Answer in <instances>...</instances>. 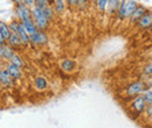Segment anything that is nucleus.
<instances>
[{"mask_svg": "<svg viewBox=\"0 0 152 128\" xmlns=\"http://www.w3.org/2000/svg\"><path fill=\"white\" fill-rule=\"evenodd\" d=\"M146 90H148V85H146L145 80H134V82H131L130 84L126 85L124 92H125L126 98L132 99L136 95L144 93Z\"/></svg>", "mask_w": 152, "mask_h": 128, "instance_id": "1", "label": "nucleus"}, {"mask_svg": "<svg viewBox=\"0 0 152 128\" xmlns=\"http://www.w3.org/2000/svg\"><path fill=\"white\" fill-rule=\"evenodd\" d=\"M146 105L148 104H146V101L143 97V93H142V94H138V95H136L134 98L131 99V101L129 104V107H130V111H131L132 114L137 115V116H140V115L144 114Z\"/></svg>", "mask_w": 152, "mask_h": 128, "instance_id": "2", "label": "nucleus"}, {"mask_svg": "<svg viewBox=\"0 0 152 128\" xmlns=\"http://www.w3.org/2000/svg\"><path fill=\"white\" fill-rule=\"evenodd\" d=\"M32 19H33V21L35 22L37 27L40 30H45L49 26V21L45 17L42 8H39L37 6H34L32 8Z\"/></svg>", "mask_w": 152, "mask_h": 128, "instance_id": "3", "label": "nucleus"}, {"mask_svg": "<svg viewBox=\"0 0 152 128\" xmlns=\"http://www.w3.org/2000/svg\"><path fill=\"white\" fill-rule=\"evenodd\" d=\"M136 27L140 30H149L152 28V11H146V13L139 19L136 23Z\"/></svg>", "mask_w": 152, "mask_h": 128, "instance_id": "4", "label": "nucleus"}, {"mask_svg": "<svg viewBox=\"0 0 152 128\" xmlns=\"http://www.w3.org/2000/svg\"><path fill=\"white\" fill-rule=\"evenodd\" d=\"M15 13H17L18 20H20V21L27 20V19H32V8H29L25 4L15 5Z\"/></svg>", "mask_w": 152, "mask_h": 128, "instance_id": "5", "label": "nucleus"}, {"mask_svg": "<svg viewBox=\"0 0 152 128\" xmlns=\"http://www.w3.org/2000/svg\"><path fill=\"white\" fill-rule=\"evenodd\" d=\"M12 33H13V32H12ZM14 33L20 37V40H21L23 47H27V46L31 43V36H29V34L27 33V30H26V28H25V26H23V23H22L21 21L19 22L18 28H17V30H15Z\"/></svg>", "mask_w": 152, "mask_h": 128, "instance_id": "6", "label": "nucleus"}, {"mask_svg": "<svg viewBox=\"0 0 152 128\" xmlns=\"http://www.w3.org/2000/svg\"><path fill=\"white\" fill-rule=\"evenodd\" d=\"M146 11H148L146 6H144V5H142V4H138L137 8L134 9V12L131 14V17L128 19V20L130 21V23H131V25H134V26H136V23L139 21V19L142 18V17L146 13Z\"/></svg>", "mask_w": 152, "mask_h": 128, "instance_id": "7", "label": "nucleus"}, {"mask_svg": "<svg viewBox=\"0 0 152 128\" xmlns=\"http://www.w3.org/2000/svg\"><path fill=\"white\" fill-rule=\"evenodd\" d=\"M48 42V36L46 35V33L43 30H40L39 29L38 32L31 36V43H33L34 46H45L47 44Z\"/></svg>", "mask_w": 152, "mask_h": 128, "instance_id": "8", "label": "nucleus"}, {"mask_svg": "<svg viewBox=\"0 0 152 128\" xmlns=\"http://www.w3.org/2000/svg\"><path fill=\"white\" fill-rule=\"evenodd\" d=\"M13 82H14V79L10 74L8 70L6 68H1V70H0V84L4 86H12Z\"/></svg>", "mask_w": 152, "mask_h": 128, "instance_id": "9", "label": "nucleus"}, {"mask_svg": "<svg viewBox=\"0 0 152 128\" xmlns=\"http://www.w3.org/2000/svg\"><path fill=\"white\" fill-rule=\"evenodd\" d=\"M5 68L8 70L10 74L12 76V78H13L14 80H21V78H22V72H21V69H20L19 67H17L15 64L8 62Z\"/></svg>", "mask_w": 152, "mask_h": 128, "instance_id": "10", "label": "nucleus"}, {"mask_svg": "<svg viewBox=\"0 0 152 128\" xmlns=\"http://www.w3.org/2000/svg\"><path fill=\"white\" fill-rule=\"evenodd\" d=\"M76 65H77V63H76L74 59H70V58H64L60 63V67H61V69L64 72H72V71H74L76 69Z\"/></svg>", "mask_w": 152, "mask_h": 128, "instance_id": "11", "label": "nucleus"}, {"mask_svg": "<svg viewBox=\"0 0 152 128\" xmlns=\"http://www.w3.org/2000/svg\"><path fill=\"white\" fill-rule=\"evenodd\" d=\"M34 88L38 91H45L48 89V80L43 76H37L34 78Z\"/></svg>", "mask_w": 152, "mask_h": 128, "instance_id": "12", "label": "nucleus"}, {"mask_svg": "<svg viewBox=\"0 0 152 128\" xmlns=\"http://www.w3.org/2000/svg\"><path fill=\"white\" fill-rule=\"evenodd\" d=\"M121 1L122 0H109L108 1V5H107V9H105V13L110 17L113 15H116L117 13V9L121 5Z\"/></svg>", "mask_w": 152, "mask_h": 128, "instance_id": "13", "label": "nucleus"}, {"mask_svg": "<svg viewBox=\"0 0 152 128\" xmlns=\"http://www.w3.org/2000/svg\"><path fill=\"white\" fill-rule=\"evenodd\" d=\"M21 22L23 23V26H25L27 33L29 34V36L34 35V34L39 30V28L37 27L35 22L33 21V19H27V20H23V21H21Z\"/></svg>", "mask_w": 152, "mask_h": 128, "instance_id": "14", "label": "nucleus"}, {"mask_svg": "<svg viewBox=\"0 0 152 128\" xmlns=\"http://www.w3.org/2000/svg\"><path fill=\"white\" fill-rule=\"evenodd\" d=\"M7 43H8L11 47H13V48L23 47V46H22V42H21V40H20V37L18 36L15 33H12V32H11V35L7 38Z\"/></svg>", "mask_w": 152, "mask_h": 128, "instance_id": "15", "label": "nucleus"}, {"mask_svg": "<svg viewBox=\"0 0 152 128\" xmlns=\"http://www.w3.org/2000/svg\"><path fill=\"white\" fill-rule=\"evenodd\" d=\"M125 4H126V0H122L121 1V5L117 9V13H116V18L118 19V21H124L126 20V12H125Z\"/></svg>", "mask_w": 152, "mask_h": 128, "instance_id": "16", "label": "nucleus"}, {"mask_svg": "<svg viewBox=\"0 0 152 128\" xmlns=\"http://www.w3.org/2000/svg\"><path fill=\"white\" fill-rule=\"evenodd\" d=\"M138 6V2L136 0H126V4H125V12H126V20L131 17L134 9L137 8Z\"/></svg>", "mask_w": 152, "mask_h": 128, "instance_id": "17", "label": "nucleus"}, {"mask_svg": "<svg viewBox=\"0 0 152 128\" xmlns=\"http://www.w3.org/2000/svg\"><path fill=\"white\" fill-rule=\"evenodd\" d=\"M53 7L55 9V13H57V14L63 13L66 11V8H67L66 0H54L53 1Z\"/></svg>", "mask_w": 152, "mask_h": 128, "instance_id": "18", "label": "nucleus"}, {"mask_svg": "<svg viewBox=\"0 0 152 128\" xmlns=\"http://www.w3.org/2000/svg\"><path fill=\"white\" fill-rule=\"evenodd\" d=\"M15 53H14V48L13 47H11L8 43H6V44H4V59H6L7 62L13 57Z\"/></svg>", "mask_w": 152, "mask_h": 128, "instance_id": "19", "label": "nucleus"}, {"mask_svg": "<svg viewBox=\"0 0 152 128\" xmlns=\"http://www.w3.org/2000/svg\"><path fill=\"white\" fill-rule=\"evenodd\" d=\"M42 11H43V14H45V17H46V19H47L48 21H52V20L54 19L55 9H54L53 5H47L45 8H42Z\"/></svg>", "mask_w": 152, "mask_h": 128, "instance_id": "20", "label": "nucleus"}, {"mask_svg": "<svg viewBox=\"0 0 152 128\" xmlns=\"http://www.w3.org/2000/svg\"><path fill=\"white\" fill-rule=\"evenodd\" d=\"M0 32L2 33V35L8 38V36L11 35V29H10V25H7L4 21H0Z\"/></svg>", "mask_w": 152, "mask_h": 128, "instance_id": "21", "label": "nucleus"}, {"mask_svg": "<svg viewBox=\"0 0 152 128\" xmlns=\"http://www.w3.org/2000/svg\"><path fill=\"white\" fill-rule=\"evenodd\" d=\"M8 62H11V63L15 64V65H17V67H19V68H22V67L25 65V62H23V59L21 58V56L17 55V54H14L13 57H12Z\"/></svg>", "mask_w": 152, "mask_h": 128, "instance_id": "22", "label": "nucleus"}, {"mask_svg": "<svg viewBox=\"0 0 152 128\" xmlns=\"http://www.w3.org/2000/svg\"><path fill=\"white\" fill-rule=\"evenodd\" d=\"M108 1H109V0H97V4H96V6H97V8H98V11H99V12H102V13H105V9H107V5H108Z\"/></svg>", "mask_w": 152, "mask_h": 128, "instance_id": "23", "label": "nucleus"}, {"mask_svg": "<svg viewBox=\"0 0 152 128\" xmlns=\"http://www.w3.org/2000/svg\"><path fill=\"white\" fill-rule=\"evenodd\" d=\"M54 0H35V6L39 8H45L47 5H53Z\"/></svg>", "mask_w": 152, "mask_h": 128, "instance_id": "24", "label": "nucleus"}, {"mask_svg": "<svg viewBox=\"0 0 152 128\" xmlns=\"http://www.w3.org/2000/svg\"><path fill=\"white\" fill-rule=\"evenodd\" d=\"M143 73L145 77L148 76H152V61H150L149 63H146L143 68Z\"/></svg>", "mask_w": 152, "mask_h": 128, "instance_id": "25", "label": "nucleus"}, {"mask_svg": "<svg viewBox=\"0 0 152 128\" xmlns=\"http://www.w3.org/2000/svg\"><path fill=\"white\" fill-rule=\"evenodd\" d=\"M143 97H144V99H145L148 105H152V90L148 89L146 91L143 93Z\"/></svg>", "mask_w": 152, "mask_h": 128, "instance_id": "26", "label": "nucleus"}, {"mask_svg": "<svg viewBox=\"0 0 152 128\" xmlns=\"http://www.w3.org/2000/svg\"><path fill=\"white\" fill-rule=\"evenodd\" d=\"M88 5H89V0H78V2H77V9L84 11V9L88 8Z\"/></svg>", "mask_w": 152, "mask_h": 128, "instance_id": "27", "label": "nucleus"}, {"mask_svg": "<svg viewBox=\"0 0 152 128\" xmlns=\"http://www.w3.org/2000/svg\"><path fill=\"white\" fill-rule=\"evenodd\" d=\"M77 2L78 0H66V4L69 8H77Z\"/></svg>", "mask_w": 152, "mask_h": 128, "instance_id": "28", "label": "nucleus"}, {"mask_svg": "<svg viewBox=\"0 0 152 128\" xmlns=\"http://www.w3.org/2000/svg\"><path fill=\"white\" fill-rule=\"evenodd\" d=\"M144 114L148 116V118H152V105H146V108Z\"/></svg>", "mask_w": 152, "mask_h": 128, "instance_id": "29", "label": "nucleus"}, {"mask_svg": "<svg viewBox=\"0 0 152 128\" xmlns=\"http://www.w3.org/2000/svg\"><path fill=\"white\" fill-rule=\"evenodd\" d=\"M23 4L29 8H33L35 6V0H23Z\"/></svg>", "mask_w": 152, "mask_h": 128, "instance_id": "30", "label": "nucleus"}, {"mask_svg": "<svg viewBox=\"0 0 152 128\" xmlns=\"http://www.w3.org/2000/svg\"><path fill=\"white\" fill-rule=\"evenodd\" d=\"M144 80H145V83H146V85H148V89L152 90V76H148Z\"/></svg>", "mask_w": 152, "mask_h": 128, "instance_id": "31", "label": "nucleus"}, {"mask_svg": "<svg viewBox=\"0 0 152 128\" xmlns=\"http://www.w3.org/2000/svg\"><path fill=\"white\" fill-rule=\"evenodd\" d=\"M7 43V38L2 35V33L0 32V44H6Z\"/></svg>", "mask_w": 152, "mask_h": 128, "instance_id": "32", "label": "nucleus"}, {"mask_svg": "<svg viewBox=\"0 0 152 128\" xmlns=\"http://www.w3.org/2000/svg\"><path fill=\"white\" fill-rule=\"evenodd\" d=\"M0 57H4V44H0Z\"/></svg>", "mask_w": 152, "mask_h": 128, "instance_id": "33", "label": "nucleus"}, {"mask_svg": "<svg viewBox=\"0 0 152 128\" xmlns=\"http://www.w3.org/2000/svg\"><path fill=\"white\" fill-rule=\"evenodd\" d=\"M15 5H18V4H23V0H12Z\"/></svg>", "mask_w": 152, "mask_h": 128, "instance_id": "34", "label": "nucleus"}, {"mask_svg": "<svg viewBox=\"0 0 152 128\" xmlns=\"http://www.w3.org/2000/svg\"><path fill=\"white\" fill-rule=\"evenodd\" d=\"M90 1H91V2H94L95 5H96V4H97V0H90Z\"/></svg>", "mask_w": 152, "mask_h": 128, "instance_id": "35", "label": "nucleus"}, {"mask_svg": "<svg viewBox=\"0 0 152 128\" xmlns=\"http://www.w3.org/2000/svg\"><path fill=\"white\" fill-rule=\"evenodd\" d=\"M2 67V61H1V57H0V68Z\"/></svg>", "mask_w": 152, "mask_h": 128, "instance_id": "36", "label": "nucleus"}, {"mask_svg": "<svg viewBox=\"0 0 152 128\" xmlns=\"http://www.w3.org/2000/svg\"><path fill=\"white\" fill-rule=\"evenodd\" d=\"M0 70H1V68H0Z\"/></svg>", "mask_w": 152, "mask_h": 128, "instance_id": "37", "label": "nucleus"}, {"mask_svg": "<svg viewBox=\"0 0 152 128\" xmlns=\"http://www.w3.org/2000/svg\"><path fill=\"white\" fill-rule=\"evenodd\" d=\"M151 30H152V28H151Z\"/></svg>", "mask_w": 152, "mask_h": 128, "instance_id": "38", "label": "nucleus"}]
</instances>
